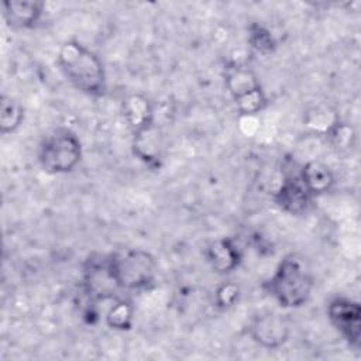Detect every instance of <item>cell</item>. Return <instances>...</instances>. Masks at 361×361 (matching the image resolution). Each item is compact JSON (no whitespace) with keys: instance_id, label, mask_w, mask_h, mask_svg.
<instances>
[{"instance_id":"obj_1","label":"cell","mask_w":361,"mask_h":361,"mask_svg":"<svg viewBox=\"0 0 361 361\" xmlns=\"http://www.w3.org/2000/svg\"><path fill=\"white\" fill-rule=\"evenodd\" d=\"M56 63L65 79L89 97H103L107 92V76L99 55L76 38L62 42Z\"/></svg>"},{"instance_id":"obj_3","label":"cell","mask_w":361,"mask_h":361,"mask_svg":"<svg viewBox=\"0 0 361 361\" xmlns=\"http://www.w3.org/2000/svg\"><path fill=\"white\" fill-rule=\"evenodd\" d=\"M107 269L118 289L141 290L155 282L158 262L147 250L124 248L107 254Z\"/></svg>"},{"instance_id":"obj_14","label":"cell","mask_w":361,"mask_h":361,"mask_svg":"<svg viewBox=\"0 0 361 361\" xmlns=\"http://www.w3.org/2000/svg\"><path fill=\"white\" fill-rule=\"evenodd\" d=\"M24 106L11 94L0 97V133L3 135L16 133L24 121Z\"/></svg>"},{"instance_id":"obj_18","label":"cell","mask_w":361,"mask_h":361,"mask_svg":"<svg viewBox=\"0 0 361 361\" xmlns=\"http://www.w3.org/2000/svg\"><path fill=\"white\" fill-rule=\"evenodd\" d=\"M240 295H241V290L237 283L231 281L223 282L221 285L217 286L214 292V306L220 310H227L238 302Z\"/></svg>"},{"instance_id":"obj_12","label":"cell","mask_w":361,"mask_h":361,"mask_svg":"<svg viewBox=\"0 0 361 361\" xmlns=\"http://www.w3.org/2000/svg\"><path fill=\"white\" fill-rule=\"evenodd\" d=\"M298 176L313 197L329 193L336 185V176L331 168L317 159L303 164Z\"/></svg>"},{"instance_id":"obj_4","label":"cell","mask_w":361,"mask_h":361,"mask_svg":"<svg viewBox=\"0 0 361 361\" xmlns=\"http://www.w3.org/2000/svg\"><path fill=\"white\" fill-rule=\"evenodd\" d=\"M224 86L241 117H252L268 107V96L257 72L247 63L230 62L223 72Z\"/></svg>"},{"instance_id":"obj_8","label":"cell","mask_w":361,"mask_h":361,"mask_svg":"<svg viewBox=\"0 0 361 361\" xmlns=\"http://www.w3.org/2000/svg\"><path fill=\"white\" fill-rule=\"evenodd\" d=\"M274 203L285 213L292 216L306 214L313 204L314 197L303 186L298 175H288L274 190Z\"/></svg>"},{"instance_id":"obj_5","label":"cell","mask_w":361,"mask_h":361,"mask_svg":"<svg viewBox=\"0 0 361 361\" xmlns=\"http://www.w3.org/2000/svg\"><path fill=\"white\" fill-rule=\"evenodd\" d=\"M37 157L44 172L51 175L69 173L82 161V141L71 128L58 127L42 138Z\"/></svg>"},{"instance_id":"obj_11","label":"cell","mask_w":361,"mask_h":361,"mask_svg":"<svg viewBox=\"0 0 361 361\" xmlns=\"http://www.w3.org/2000/svg\"><path fill=\"white\" fill-rule=\"evenodd\" d=\"M45 4L38 0H3L1 13L13 30H31L42 18Z\"/></svg>"},{"instance_id":"obj_7","label":"cell","mask_w":361,"mask_h":361,"mask_svg":"<svg viewBox=\"0 0 361 361\" xmlns=\"http://www.w3.org/2000/svg\"><path fill=\"white\" fill-rule=\"evenodd\" d=\"M247 333L257 345L265 350H278L288 343L292 329L283 314L262 312L252 316L247 326Z\"/></svg>"},{"instance_id":"obj_15","label":"cell","mask_w":361,"mask_h":361,"mask_svg":"<svg viewBox=\"0 0 361 361\" xmlns=\"http://www.w3.org/2000/svg\"><path fill=\"white\" fill-rule=\"evenodd\" d=\"M104 322L107 327L117 331H127L134 323V306L124 298H114L109 306Z\"/></svg>"},{"instance_id":"obj_2","label":"cell","mask_w":361,"mask_h":361,"mask_svg":"<svg viewBox=\"0 0 361 361\" xmlns=\"http://www.w3.org/2000/svg\"><path fill=\"white\" fill-rule=\"evenodd\" d=\"M313 275L298 254H286L275 271L262 281V290L282 309H298L307 303L313 290Z\"/></svg>"},{"instance_id":"obj_17","label":"cell","mask_w":361,"mask_h":361,"mask_svg":"<svg viewBox=\"0 0 361 361\" xmlns=\"http://www.w3.org/2000/svg\"><path fill=\"white\" fill-rule=\"evenodd\" d=\"M326 141L336 149H348L353 147L354 141V131L353 128L341 121L340 118H334L326 128H324Z\"/></svg>"},{"instance_id":"obj_6","label":"cell","mask_w":361,"mask_h":361,"mask_svg":"<svg viewBox=\"0 0 361 361\" xmlns=\"http://www.w3.org/2000/svg\"><path fill=\"white\" fill-rule=\"evenodd\" d=\"M326 314L330 324L347 341L348 347L358 350L361 343L360 303L347 296H334L327 303Z\"/></svg>"},{"instance_id":"obj_16","label":"cell","mask_w":361,"mask_h":361,"mask_svg":"<svg viewBox=\"0 0 361 361\" xmlns=\"http://www.w3.org/2000/svg\"><path fill=\"white\" fill-rule=\"evenodd\" d=\"M247 42L259 55H272L278 48V41L272 31L262 23L252 21L247 25Z\"/></svg>"},{"instance_id":"obj_10","label":"cell","mask_w":361,"mask_h":361,"mask_svg":"<svg viewBox=\"0 0 361 361\" xmlns=\"http://www.w3.org/2000/svg\"><path fill=\"white\" fill-rule=\"evenodd\" d=\"M203 255L210 268L220 275L235 271L243 261V251L234 237H221L209 243Z\"/></svg>"},{"instance_id":"obj_9","label":"cell","mask_w":361,"mask_h":361,"mask_svg":"<svg viewBox=\"0 0 361 361\" xmlns=\"http://www.w3.org/2000/svg\"><path fill=\"white\" fill-rule=\"evenodd\" d=\"M121 114L135 137L155 126V109L152 102L142 93H130L121 102Z\"/></svg>"},{"instance_id":"obj_13","label":"cell","mask_w":361,"mask_h":361,"mask_svg":"<svg viewBox=\"0 0 361 361\" xmlns=\"http://www.w3.org/2000/svg\"><path fill=\"white\" fill-rule=\"evenodd\" d=\"M131 149L134 157H137L145 166L151 169H158L161 166V138L157 127L131 137Z\"/></svg>"}]
</instances>
